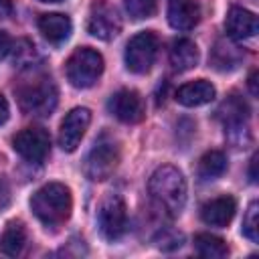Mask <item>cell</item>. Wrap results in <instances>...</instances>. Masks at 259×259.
I'll return each mask as SVG.
<instances>
[{
    "label": "cell",
    "mask_w": 259,
    "mask_h": 259,
    "mask_svg": "<svg viewBox=\"0 0 259 259\" xmlns=\"http://www.w3.org/2000/svg\"><path fill=\"white\" fill-rule=\"evenodd\" d=\"M8 204H10V188H8V184L0 178V210L6 208Z\"/></svg>",
    "instance_id": "d4e9b609"
},
{
    "label": "cell",
    "mask_w": 259,
    "mask_h": 259,
    "mask_svg": "<svg viewBox=\"0 0 259 259\" xmlns=\"http://www.w3.org/2000/svg\"><path fill=\"white\" fill-rule=\"evenodd\" d=\"M243 235L251 241L257 243L259 241V202L253 200L243 217Z\"/></svg>",
    "instance_id": "603a6c76"
},
{
    "label": "cell",
    "mask_w": 259,
    "mask_h": 259,
    "mask_svg": "<svg viewBox=\"0 0 259 259\" xmlns=\"http://www.w3.org/2000/svg\"><path fill=\"white\" fill-rule=\"evenodd\" d=\"M156 55H158V36L152 30L138 32L136 36L130 38L125 47V55H123L125 67L136 75H144L152 69Z\"/></svg>",
    "instance_id": "52a82bcc"
},
{
    "label": "cell",
    "mask_w": 259,
    "mask_h": 259,
    "mask_svg": "<svg viewBox=\"0 0 259 259\" xmlns=\"http://www.w3.org/2000/svg\"><path fill=\"white\" fill-rule=\"evenodd\" d=\"M10 14H12L10 0H0V16H10Z\"/></svg>",
    "instance_id": "83f0119b"
},
{
    "label": "cell",
    "mask_w": 259,
    "mask_h": 259,
    "mask_svg": "<svg viewBox=\"0 0 259 259\" xmlns=\"http://www.w3.org/2000/svg\"><path fill=\"white\" fill-rule=\"evenodd\" d=\"M65 73L67 79L73 87L77 89H87L91 85L97 83V79L103 73V57L89 49V47H81L77 49L65 63Z\"/></svg>",
    "instance_id": "277c9868"
},
{
    "label": "cell",
    "mask_w": 259,
    "mask_h": 259,
    "mask_svg": "<svg viewBox=\"0 0 259 259\" xmlns=\"http://www.w3.org/2000/svg\"><path fill=\"white\" fill-rule=\"evenodd\" d=\"M91 123V111L87 107L71 109L59 127V144L65 152H75Z\"/></svg>",
    "instance_id": "30bf717a"
},
{
    "label": "cell",
    "mask_w": 259,
    "mask_h": 259,
    "mask_svg": "<svg viewBox=\"0 0 259 259\" xmlns=\"http://www.w3.org/2000/svg\"><path fill=\"white\" fill-rule=\"evenodd\" d=\"M30 208L42 225L57 227L65 223L71 214V208H73L71 190L61 182H49L32 194Z\"/></svg>",
    "instance_id": "7a4b0ae2"
},
{
    "label": "cell",
    "mask_w": 259,
    "mask_h": 259,
    "mask_svg": "<svg viewBox=\"0 0 259 259\" xmlns=\"http://www.w3.org/2000/svg\"><path fill=\"white\" fill-rule=\"evenodd\" d=\"M194 249L204 259H223L229 255L227 243L221 237L210 235V233H198L194 237Z\"/></svg>",
    "instance_id": "d6986e66"
},
{
    "label": "cell",
    "mask_w": 259,
    "mask_h": 259,
    "mask_svg": "<svg viewBox=\"0 0 259 259\" xmlns=\"http://www.w3.org/2000/svg\"><path fill=\"white\" fill-rule=\"evenodd\" d=\"M24 243H26V229L20 221H10L2 233V239H0V251L8 257H16L22 253L24 249Z\"/></svg>",
    "instance_id": "ac0fdd59"
},
{
    "label": "cell",
    "mask_w": 259,
    "mask_h": 259,
    "mask_svg": "<svg viewBox=\"0 0 259 259\" xmlns=\"http://www.w3.org/2000/svg\"><path fill=\"white\" fill-rule=\"evenodd\" d=\"M170 63H172L174 71H178V73L194 69L198 65V47L194 45V40H190V38L174 40V45L170 49Z\"/></svg>",
    "instance_id": "e0dca14e"
},
{
    "label": "cell",
    "mask_w": 259,
    "mask_h": 259,
    "mask_svg": "<svg viewBox=\"0 0 259 259\" xmlns=\"http://www.w3.org/2000/svg\"><path fill=\"white\" fill-rule=\"evenodd\" d=\"M257 160H259V156L255 154L251 158V166H249V178H251V182H257Z\"/></svg>",
    "instance_id": "4316f807"
},
{
    "label": "cell",
    "mask_w": 259,
    "mask_h": 259,
    "mask_svg": "<svg viewBox=\"0 0 259 259\" xmlns=\"http://www.w3.org/2000/svg\"><path fill=\"white\" fill-rule=\"evenodd\" d=\"M97 227L105 241H117L127 229V208L119 194H107L97 210Z\"/></svg>",
    "instance_id": "8992f818"
},
{
    "label": "cell",
    "mask_w": 259,
    "mask_h": 259,
    "mask_svg": "<svg viewBox=\"0 0 259 259\" xmlns=\"http://www.w3.org/2000/svg\"><path fill=\"white\" fill-rule=\"evenodd\" d=\"M237 210V202L233 196H219L202 204L200 219L210 227H227Z\"/></svg>",
    "instance_id": "5bb4252c"
},
{
    "label": "cell",
    "mask_w": 259,
    "mask_h": 259,
    "mask_svg": "<svg viewBox=\"0 0 259 259\" xmlns=\"http://www.w3.org/2000/svg\"><path fill=\"white\" fill-rule=\"evenodd\" d=\"M227 170V156L219 150L206 152L198 162V174L202 178H219Z\"/></svg>",
    "instance_id": "ffe728a7"
},
{
    "label": "cell",
    "mask_w": 259,
    "mask_h": 259,
    "mask_svg": "<svg viewBox=\"0 0 259 259\" xmlns=\"http://www.w3.org/2000/svg\"><path fill=\"white\" fill-rule=\"evenodd\" d=\"M10 117V107H8V101H6V97L0 93V125L2 123H6V119Z\"/></svg>",
    "instance_id": "484cf974"
},
{
    "label": "cell",
    "mask_w": 259,
    "mask_h": 259,
    "mask_svg": "<svg viewBox=\"0 0 259 259\" xmlns=\"http://www.w3.org/2000/svg\"><path fill=\"white\" fill-rule=\"evenodd\" d=\"M241 59V53L235 45H225V42H217L214 47V53H212V65L221 71H227V69H233L237 67Z\"/></svg>",
    "instance_id": "44dd1931"
},
{
    "label": "cell",
    "mask_w": 259,
    "mask_h": 259,
    "mask_svg": "<svg viewBox=\"0 0 259 259\" xmlns=\"http://www.w3.org/2000/svg\"><path fill=\"white\" fill-rule=\"evenodd\" d=\"M249 89H251L253 95H257V71H255V69H253L251 75H249Z\"/></svg>",
    "instance_id": "f1b7e54d"
},
{
    "label": "cell",
    "mask_w": 259,
    "mask_h": 259,
    "mask_svg": "<svg viewBox=\"0 0 259 259\" xmlns=\"http://www.w3.org/2000/svg\"><path fill=\"white\" fill-rule=\"evenodd\" d=\"M12 148L28 162H42L51 152V136L42 127H24L12 138Z\"/></svg>",
    "instance_id": "ba28073f"
},
{
    "label": "cell",
    "mask_w": 259,
    "mask_h": 259,
    "mask_svg": "<svg viewBox=\"0 0 259 259\" xmlns=\"http://www.w3.org/2000/svg\"><path fill=\"white\" fill-rule=\"evenodd\" d=\"M200 20L198 0H170L168 2V22L176 30H190Z\"/></svg>",
    "instance_id": "4fadbf2b"
},
{
    "label": "cell",
    "mask_w": 259,
    "mask_h": 259,
    "mask_svg": "<svg viewBox=\"0 0 259 259\" xmlns=\"http://www.w3.org/2000/svg\"><path fill=\"white\" fill-rule=\"evenodd\" d=\"M40 2H59V0H40Z\"/></svg>",
    "instance_id": "f546056e"
},
{
    "label": "cell",
    "mask_w": 259,
    "mask_h": 259,
    "mask_svg": "<svg viewBox=\"0 0 259 259\" xmlns=\"http://www.w3.org/2000/svg\"><path fill=\"white\" fill-rule=\"evenodd\" d=\"M225 28H227V34L235 40H243V38H251L257 34V28H259V22H257V16L247 10V8H241V6H233L229 12H227V20H225Z\"/></svg>",
    "instance_id": "7c38bea8"
},
{
    "label": "cell",
    "mask_w": 259,
    "mask_h": 259,
    "mask_svg": "<svg viewBox=\"0 0 259 259\" xmlns=\"http://www.w3.org/2000/svg\"><path fill=\"white\" fill-rule=\"evenodd\" d=\"M20 107L30 115H51L57 105V87L51 77H34L16 89Z\"/></svg>",
    "instance_id": "3957f363"
},
{
    "label": "cell",
    "mask_w": 259,
    "mask_h": 259,
    "mask_svg": "<svg viewBox=\"0 0 259 259\" xmlns=\"http://www.w3.org/2000/svg\"><path fill=\"white\" fill-rule=\"evenodd\" d=\"M150 194L160 208L176 217L186 204V180L182 172L174 166H160L154 170L148 182Z\"/></svg>",
    "instance_id": "6da1fadb"
},
{
    "label": "cell",
    "mask_w": 259,
    "mask_h": 259,
    "mask_svg": "<svg viewBox=\"0 0 259 259\" xmlns=\"http://www.w3.org/2000/svg\"><path fill=\"white\" fill-rule=\"evenodd\" d=\"M107 109L113 117H117L123 123H138L144 119V101L140 93L134 89L115 91L107 101Z\"/></svg>",
    "instance_id": "8fae6325"
},
{
    "label": "cell",
    "mask_w": 259,
    "mask_h": 259,
    "mask_svg": "<svg viewBox=\"0 0 259 259\" xmlns=\"http://www.w3.org/2000/svg\"><path fill=\"white\" fill-rule=\"evenodd\" d=\"M12 38L4 32V30H0V57H6L10 51H12Z\"/></svg>",
    "instance_id": "cb8c5ba5"
},
{
    "label": "cell",
    "mask_w": 259,
    "mask_h": 259,
    "mask_svg": "<svg viewBox=\"0 0 259 259\" xmlns=\"http://www.w3.org/2000/svg\"><path fill=\"white\" fill-rule=\"evenodd\" d=\"M123 6L134 20H144L156 14L158 0H123Z\"/></svg>",
    "instance_id": "7402d4cb"
},
{
    "label": "cell",
    "mask_w": 259,
    "mask_h": 259,
    "mask_svg": "<svg viewBox=\"0 0 259 259\" xmlns=\"http://www.w3.org/2000/svg\"><path fill=\"white\" fill-rule=\"evenodd\" d=\"M214 95H217V89L210 81L196 79V81H190V83H184L182 87H178L176 101L184 107H198V105L212 101Z\"/></svg>",
    "instance_id": "9a60e30c"
},
{
    "label": "cell",
    "mask_w": 259,
    "mask_h": 259,
    "mask_svg": "<svg viewBox=\"0 0 259 259\" xmlns=\"http://www.w3.org/2000/svg\"><path fill=\"white\" fill-rule=\"evenodd\" d=\"M119 162V146L117 142L103 134L95 140L93 148L89 150L87 158H85V174L89 180H105L113 174V170L117 168Z\"/></svg>",
    "instance_id": "5b68a950"
},
{
    "label": "cell",
    "mask_w": 259,
    "mask_h": 259,
    "mask_svg": "<svg viewBox=\"0 0 259 259\" xmlns=\"http://www.w3.org/2000/svg\"><path fill=\"white\" fill-rule=\"evenodd\" d=\"M87 30L91 36H95L99 40H111L121 30V18L113 6L105 4V2H97L91 6Z\"/></svg>",
    "instance_id": "9c48e42d"
},
{
    "label": "cell",
    "mask_w": 259,
    "mask_h": 259,
    "mask_svg": "<svg viewBox=\"0 0 259 259\" xmlns=\"http://www.w3.org/2000/svg\"><path fill=\"white\" fill-rule=\"evenodd\" d=\"M71 18L59 12H51V14H42L38 18V30L42 32V36L53 42V45H61L63 40L69 38L71 34Z\"/></svg>",
    "instance_id": "2e32d148"
}]
</instances>
